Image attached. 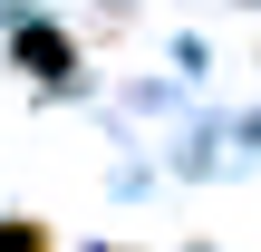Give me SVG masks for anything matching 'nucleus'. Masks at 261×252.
<instances>
[{"label": "nucleus", "mask_w": 261, "mask_h": 252, "mask_svg": "<svg viewBox=\"0 0 261 252\" xmlns=\"http://www.w3.org/2000/svg\"><path fill=\"white\" fill-rule=\"evenodd\" d=\"M0 252H48V233H39V223H19V214H0Z\"/></svg>", "instance_id": "2"}, {"label": "nucleus", "mask_w": 261, "mask_h": 252, "mask_svg": "<svg viewBox=\"0 0 261 252\" xmlns=\"http://www.w3.org/2000/svg\"><path fill=\"white\" fill-rule=\"evenodd\" d=\"M19 68H39V78H68V39H58V29H19Z\"/></svg>", "instance_id": "1"}]
</instances>
